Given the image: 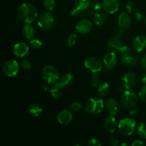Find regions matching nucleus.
<instances>
[{
    "label": "nucleus",
    "instance_id": "15",
    "mask_svg": "<svg viewBox=\"0 0 146 146\" xmlns=\"http://www.w3.org/2000/svg\"><path fill=\"white\" fill-rule=\"evenodd\" d=\"M104 129L108 133H113L118 127V122L113 115H110L105 118L104 122Z\"/></svg>",
    "mask_w": 146,
    "mask_h": 146
},
{
    "label": "nucleus",
    "instance_id": "18",
    "mask_svg": "<svg viewBox=\"0 0 146 146\" xmlns=\"http://www.w3.org/2000/svg\"><path fill=\"white\" fill-rule=\"evenodd\" d=\"M118 24L121 29L124 30L130 28L132 21L129 14L126 12L121 13L118 17Z\"/></svg>",
    "mask_w": 146,
    "mask_h": 146
},
{
    "label": "nucleus",
    "instance_id": "41",
    "mask_svg": "<svg viewBox=\"0 0 146 146\" xmlns=\"http://www.w3.org/2000/svg\"><path fill=\"white\" fill-rule=\"evenodd\" d=\"M144 145H145V143L141 140H135L131 144V145L133 146H142Z\"/></svg>",
    "mask_w": 146,
    "mask_h": 146
},
{
    "label": "nucleus",
    "instance_id": "22",
    "mask_svg": "<svg viewBox=\"0 0 146 146\" xmlns=\"http://www.w3.org/2000/svg\"><path fill=\"white\" fill-rule=\"evenodd\" d=\"M21 32L26 39L31 40L35 35V29L31 24H25L22 27Z\"/></svg>",
    "mask_w": 146,
    "mask_h": 146
},
{
    "label": "nucleus",
    "instance_id": "1",
    "mask_svg": "<svg viewBox=\"0 0 146 146\" xmlns=\"http://www.w3.org/2000/svg\"><path fill=\"white\" fill-rule=\"evenodd\" d=\"M17 15L24 24H31L38 18V10L31 3H23L17 8Z\"/></svg>",
    "mask_w": 146,
    "mask_h": 146
},
{
    "label": "nucleus",
    "instance_id": "43",
    "mask_svg": "<svg viewBox=\"0 0 146 146\" xmlns=\"http://www.w3.org/2000/svg\"><path fill=\"white\" fill-rule=\"evenodd\" d=\"M129 115H131L132 118H135V116H137V115H138V111H137V109H135V108H131V111H130L129 113Z\"/></svg>",
    "mask_w": 146,
    "mask_h": 146
},
{
    "label": "nucleus",
    "instance_id": "36",
    "mask_svg": "<svg viewBox=\"0 0 146 146\" xmlns=\"http://www.w3.org/2000/svg\"><path fill=\"white\" fill-rule=\"evenodd\" d=\"M91 7L93 9L94 11H96V12H98V11H101V9H103L102 3L101 4L98 0H94V1H92V2H91Z\"/></svg>",
    "mask_w": 146,
    "mask_h": 146
},
{
    "label": "nucleus",
    "instance_id": "4",
    "mask_svg": "<svg viewBox=\"0 0 146 146\" xmlns=\"http://www.w3.org/2000/svg\"><path fill=\"white\" fill-rule=\"evenodd\" d=\"M137 128L136 121L133 118H125L118 122V130L122 135L129 136L135 133Z\"/></svg>",
    "mask_w": 146,
    "mask_h": 146
},
{
    "label": "nucleus",
    "instance_id": "2",
    "mask_svg": "<svg viewBox=\"0 0 146 146\" xmlns=\"http://www.w3.org/2000/svg\"><path fill=\"white\" fill-rule=\"evenodd\" d=\"M105 108V102L100 97H92L86 102L84 110L91 115H97L101 113Z\"/></svg>",
    "mask_w": 146,
    "mask_h": 146
},
{
    "label": "nucleus",
    "instance_id": "16",
    "mask_svg": "<svg viewBox=\"0 0 146 146\" xmlns=\"http://www.w3.org/2000/svg\"><path fill=\"white\" fill-rule=\"evenodd\" d=\"M105 108L110 115H116L118 113L121 109L120 104L116 99L113 98H110L107 99L105 102Z\"/></svg>",
    "mask_w": 146,
    "mask_h": 146
},
{
    "label": "nucleus",
    "instance_id": "31",
    "mask_svg": "<svg viewBox=\"0 0 146 146\" xmlns=\"http://www.w3.org/2000/svg\"><path fill=\"white\" fill-rule=\"evenodd\" d=\"M44 7L46 10L51 11L55 9L56 2L55 0H44Z\"/></svg>",
    "mask_w": 146,
    "mask_h": 146
},
{
    "label": "nucleus",
    "instance_id": "20",
    "mask_svg": "<svg viewBox=\"0 0 146 146\" xmlns=\"http://www.w3.org/2000/svg\"><path fill=\"white\" fill-rule=\"evenodd\" d=\"M121 62L125 66H134L138 63L139 58L137 56L132 55L131 54H127V55L121 56Z\"/></svg>",
    "mask_w": 146,
    "mask_h": 146
},
{
    "label": "nucleus",
    "instance_id": "6",
    "mask_svg": "<svg viewBox=\"0 0 146 146\" xmlns=\"http://www.w3.org/2000/svg\"><path fill=\"white\" fill-rule=\"evenodd\" d=\"M55 21L54 15L50 11H44L40 14L37 18V24L43 31H49L53 28Z\"/></svg>",
    "mask_w": 146,
    "mask_h": 146
},
{
    "label": "nucleus",
    "instance_id": "34",
    "mask_svg": "<svg viewBox=\"0 0 146 146\" xmlns=\"http://www.w3.org/2000/svg\"><path fill=\"white\" fill-rule=\"evenodd\" d=\"M20 67L24 70H29L32 67V64L28 59H23L19 63Z\"/></svg>",
    "mask_w": 146,
    "mask_h": 146
},
{
    "label": "nucleus",
    "instance_id": "17",
    "mask_svg": "<svg viewBox=\"0 0 146 146\" xmlns=\"http://www.w3.org/2000/svg\"><path fill=\"white\" fill-rule=\"evenodd\" d=\"M132 47L137 52H142L146 48V36L143 34L137 36L133 41Z\"/></svg>",
    "mask_w": 146,
    "mask_h": 146
},
{
    "label": "nucleus",
    "instance_id": "10",
    "mask_svg": "<svg viewBox=\"0 0 146 146\" xmlns=\"http://www.w3.org/2000/svg\"><path fill=\"white\" fill-rule=\"evenodd\" d=\"M121 3L119 0H103L102 8L106 14H113L119 10Z\"/></svg>",
    "mask_w": 146,
    "mask_h": 146
},
{
    "label": "nucleus",
    "instance_id": "7",
    "mask_svg": "<svg viewBox=\"0 0 146 146\" xmlns=\"http://www.w3.org/2000/svg\"><path fill=\"white\" fill-rule=\"evenodd\" d=\"M103 64L101 60L96 56H91L84 61V66L93 74H98L102 70Z\"/></svg>",
    "mask_w": 146,
    "mask_h": 146
},
{
    "label": "nucleus",
    "instance_id": "39",
    "mask_svg": "<svg viewBox=\"0 0 146 146\" xmlns=\"http://www.w3.org/2000/svg\"><path fill=\"white\" fill-rule=\"evenodd\" d=\"M110 143H111V145L116 146L119 145V141H118V139L115 137L113 136L111 137V139H110Z\"/></svg>",
    "mask_w": 146,
    "mask_h": 146
},
{
    "label": "nucleus",
    "instance_id": "32",
    "mask_svg": "<svg viewBox=\"0 0 146 146\" xmlns=\"http://www.w3.org/2000/svg\"><path fill=\"white\" fill-rule=\"evenodd\" d=\"M77 38H78V36L76 34H71L67 37L66 38V44L68 46L72 47L74 46L76 44L77 41Z\"/></svg>",
    "mask_w": 146,
    "mask_h": 146
},
{
    "label": "nucleus",
    "instance_id": "47",
    "mask_svg": "<svg viewBox=\"0 0 146 146\" xmlns=\"http://www.w3.org/2000/svg\"><path fill=\"white\" fill-rule=\"evenodd\" d=\"M119 145H121V146H123V145H126V146L129 145L128 143H121V144H119Z\"/></svg>",
    "mask_w": 146,
    "mask_h": 146
},
{
    "label": "nucleus",
    "instance_id": "27",
    "mask_svg": "<svg viewBox=\"0 0 146 146\" xmlns=\"http://www.w3.org/2000/svg\"><path fill=\"white\" fill-rule=\"evenodd\" d=\"M63 89L64 88L60 86L57 83L52 86V87L50 89V93L51 94V96L55 99H59L61 96H62L63 94Z\"/></svg>",
    "mask_w": 146,
    "mask_h": 146
},
{
    "label": "nucleus",
    "instance_id": "29",
    "mask_svg": "<svg viewBox=\"0 0 146 146\" xmlns=\"http://www.w3.org/2000/svg\"><path fill=\"white\" fill-rule=\"evenodd\" d=\"M29 46L31 47L32 49H39V48L42 46V41L40 39H38V38H33L30 40Z\"/></svg>",
    "mask_w": 146,
    "mask_h": 146
},
{
    "label": "nucleus",
    "instance_id": "14",
    "mask_svg": "<svg viewBox=\"0 0 146 146\" xmlns=\"http://www.w3.org/2000/svg\"><path fill=\"white\" fill-rule=\"evenodd\" d=\"M57 121L61 125H68L73 120V115L71 110L64 109L58 112L56 116Z\"/></svg>",
    "mask_w": 146,
    "mask_h": 146
},
{
    "label": "nucleus",
    "instance_id": "21",
    "mask_svg": "<svg viewBox=\"0 0 146 146\" xmlns=\"http://www.w3.org/2000/svg\"><path fill=\"white\" fill-rule=\"evenodd\" d=\"M108 44L110 48L115 52H119L121 48L125 46L123 44L122 41L118 37H112L110 38L108 41Z\"/></svg>",
    "mask_w": 146,
    "mask_h": 146
},
{
    "label": "nucleus",
    "instance_id": "38",
    "mask_svg": "<svg viewBox=\"0 0 146 146\" xmlns=\"http://www.w3.org/2000/svg\"><path fill=\"white\" fill-rule=\"evenodd\" d=\"M87 145L88 146H101L102 145V143H101V141H100L98 139H97V138H93L88 141Z\"/></svg>",
    "mask_w": 146,
    "mask_h": 146
},
{
    "label": "nucleus",
    "instance_id": "35",
    "mask_svg": "<svg viewBox=\"0 0 146 146\" xmlns=\"http://www.w3.org/2000/svg\"><path fill=\"white\" fill-rule=\"evenodd\" d=\"M91 85H92V86L94 88H97L100 85V84H101V80H100V78L98 74H94L92 78H91Z\"/></svg>",
    "mask_w": 146,
    "mask_h": 146
},
{
    "label": "nucleus",
    "instance_id": "25",
    "mask_svg": "<svg viewBox=\"0 0 146 146\" xmlns=\"http://www.w3.org/2000/svg\"><path fill=\"white\" fill-rule=\"evenodd\" d=\"M107 21V16L104 13L101 12V11H98L96 13L93 17V21L94 24L96 26L98 27H101V26L104 25Z\"/></svg>",
    "mask_w": 146,
    "mask_h": 146
},
{
    "label": "nucleus",
    "instance_id": "5",
    "mask_svg": "<svg viewBox=\"0 0 146 146\" xmlns=\"http://www.w3.org/2000/svg\"><path fill=\"white\" fill-rule=\"evenodd\" d=\"M139 99L138 94L129 89L123 92L120 102H121V105L124 108H132L138 104Z\"/></svg>",
    "mask_w": 146,
    "mask_h": 146
},
{
    "label": "nucleus",
    "instance_id": "28",
    "mask_svg": "<svg viewBox=\"0 0 146 146\" xmlns=\"http://www.w3.org/2000/svg\"><path fill=\"white\" fill-rule=\"evenodd\" d=\"M137 134L142 139H146V123H140L137 125Z\"/></svg>",
    "mask_w": 146,
    "mask_h": 146
},
{
    "label": "nucleus",
    "instance_id": "30",
    "mask_svg": "<svg viewBox=\"0 0 146 146\" xmlns=\"http://www.w3.org/2000/svg\"><path fill=\"white\" fill-rule=\"evenodd\" d=\"M125 7L126 9L128 14H133L135 13L137 11V5L133 2V1H127L125 4Z\"/></svg>",
    "mask_w": 146,
    "mask_h": 146
},
{
    "label": "nucleus",
    "instance_id": "37",
    "mask_svg": "<svg viewBox=\"0 0 146 146\" xmlns=\"http://www.w3.org/2000/svg\"><path fill=\"white\" fill-rule=\"evenodd\" d=\"M69 108L72 112L77 113L82 109V106H81V104H79V103L74 102L70 105Z\"/></svg>",
    "mask_w": 146,
    "mask_h": 146
},
{
    "label": "nucleus",
    "instance_id": "24",
    "mask_svg": "<svg viewBox=\"0 0 146 146\" xmlns=\"http://www.w3.org/2000/svg\"><path fill=\"white\" fill-rule=\"evenodd\" d=\"M43 111H44V109H43L42 107L38 104H31L28 107L29 113H30L34 117L40 116L42 114Z\"/></svg>",
    "mask_w": 146,
    "mask_h": 146
},
{
    "label": "nucleus",
    "instance_id": "45",
    "mask_svg": "<svg viewBox=\"0 0 146 146\" xmlns=\"http://www.w3.org/2000/svg\"><path fill=\"white\" fill-rule=\"evenodd\" d=\"M141 81L143 84H146V73H144V74H143L142 75H141Z\"/></svg>",
    "mask_w": 146,
    "mask_h": 146
},
{
    "label": "nucleus",
    "instance_id": "48",
    "mask_svg": "<svg viewBox=\"0 0 146 146\" xmlns=\"http://www.w3.org/2000/svg\"><path fill=\"white\" fill-rule=\"evenodd\" d=\"M145 24H146V18H145Z\"/></svg>",
    "mask_w": 146,
    "mask_h": 146
},
{
    "label": "nucleus",
    "instance_id": "44",
    "mask_svg": "<svg viewBox=\"0 0 146 146\" xmlns=\"http://www.w3.org/2000/svg\"><path fill=\"white\" fill-rule=\"evenodd\" d=\"M142 17H143V15L141 12H139V11H136V12L135 13V18L137 21H141V20L142 19Z\"/></svg>",
    "mask_w": 146,
    "mask_h": 146
},
{
    "label": "nucleus",
    "instance_id": "46",
    "mask_svg": "<svg viewBox=\"0 0 146 146\" xmlns=\"http://www.w3.org/2000/svg\"><path fill=\"white\" fill-rule=\"evenodd\" d=\"M48 84H44V85L42 86V89L44 90V91H47V90H48Z\"/></svg>",
    "mask_w": 146,
    "mask_h": 146
},
{
    "label": "nucleus",
    "instance_id": "12",
    "mask_svg": "<svg viewBox=\"0 0 146 146\" xmlns=\"http://www.w3.org/2000/svg\"><path fill=\"white\" fill-rule=\"evenodd\" d=\"M103 63L106 69L111 70L115 68L118 64V56L115 51H111L106 53L103 58Z\"/></svg>",
    "mask_w": 146,
    "mask_h": 146
},
{
    "label": "nucleus",
    "instance_id": "9",
    "mask_svg": "<svg viewBox=\"0 0 146 146\" xmlns=\"http://www.w3.org/2000/svg\"><path fill=\"white\" fill-rule=\"evenodd\" d=\"M137 83V77L136 75L133 72L128 71L125 75L123 76L122 78V84L121 86L123 88V91L131 89L135 86ZM123 91V92H124Z\"/></svg>",
    "mask_w": 146,
    "mask_h": 146
},
{
    "label": "nucleus",
    "instance_id": "13",
    "mask_svg": "<svg viewBox=\"0 0 146 146\" xmlns=\"http://www.w3.org/2000/svg\"><path fill=\"white\" fill-rule=\"evenodd\" d=\"M29 46L25 42H18L14 45L12 53L14 56L19 58H24L29 51Z\"/></svg>",
    "mask_w": 146,
    "mask_h": 146
},
{
    "label": "nucleus",
    "instance_id": "23",
    "mask_svg": "<svg viewBox=\"0 0 146 146\" xmlns=\"http://www.w3.org/2000/svg\"><path fill=\"white\" fill-rule=\"evenodd\" d=\"M111 92V86L108 83L103 82L97 87V94L100 97H106Z\"/></svg>",
    "mask_w": 146,
    "mask_h": 146
},
{
    "label": "nucleus",
    "instance_id": "26",
    "mask_svg": "<svg viewBox=\"0 0 146 146\" xmlns=\"http://www.w3.org/2000/svg\"><path fill=\"white\" fill-rule=\"evenodd\" d=\"M91 0H74L76 8L81 11H84L89 9L91 7Z\"/></svg>",
    "mask_w": 146,
    "mask_h": 146
},
{
    "label": "nucleus",
    "instance_id": "3",
    "mask_svg": "<svg viewBox=\"0 0 146 146\" xmlns=\"http://www.w3.org/2000/svg\"><path fill=\"white\" fill-rule=\"evenodd\" d=\"M41 76L44 81L48 85H54L58 81L60 74L58 70L55 66L46 65L44 66L41 71Z\"/></svg>",
    "mask_w": 146,
    "mask_h": 146
},
{
    "label": "nucleus",
    "instance_id": "11",
    "mask_svg": "<svg viewBox=\"0 0 146 146\" xmlns=\"http://www.w3.org/2000/svg\"><path fill=\"white\" fill-rule=\"evenodd\" d=\"M75 29L81 34H88L93 29V22L88 19H81L76 24Z\"/></svg>",
    "mask_w": 146,
    "mask_h": 146
},
{
    "label": "nucleus",
    "instance_id": "8",
    "mask_svg": "<svg viewBox=\"0 0 146 146\" xmlns=\"http://www.w3.org/2000/svg\"><path fill=\"white\" fill-rule=\"evenodd\" d=\"M2 68L3 72L7 76L12 78L19 74L20 68L19 63L14 59H9L4 62Z\"/></svg>",
    "mask_w": 146,
    "mask_h": 146
},
{
    "label": "nucleus",
    "instance_id": "42",
    "mask_svg": "<svg viewBox=\"0 0 146 146\" xmlns=\"http://www.w3.org/2000/svg\"><path fill=\"white\" fill-rule=\"evenodd\" d=\"M81 12H83V11H80L79 9H78L76 8V7L71 10V14H72L74 17H77V16L79 15Z\"/></svg>",
    "mask_w": 146,
    "mask_h": 146
},
{
    "label": "nucleus",
    "instance_id": "40",
    "mask_svg": "<svg viewBox=\"0 0 146 146\" xmlns=\"http://www.w3.org/2000/svg\"><path fill=\"white\" fill-rule=\"evenodd\" d=\"M140 63H141V66H142V68L146 70V54H144L142 58H141Z\"/></svg>",
    "mask_w": 146,
    "mask_h": 146
},
{
    "label": "nucleus",
    "instance_id": "19",
    "mask_svg": "<svg viewBox=\"0 0 146 146\" xmlns=\"http://www.w3.org/2000/svg\"><path fill=\"white\" fill-rule=\"evenodd\" d=\"M74 75L71 73H66L59 78L57 84L63 88H68L74 82Z\"/></svg>",
    "mask_w": 146,
    "mask_h": 146
},
{
    "label": "nucleus",
    "instance_id": "33",
    "mask_svg": "<svg viewBox=\"0 0 146 146\" xmlns=\"http://www.w3.org/2000/svg\"><path fill=\"white\" fill-rule=\"evenodd\" d=\"M138 96L143 102L146 103V84H144L138 91Z\"/></svg>",
    "mask_w": 146,
    "mask_h": 146
}]
</instances>
